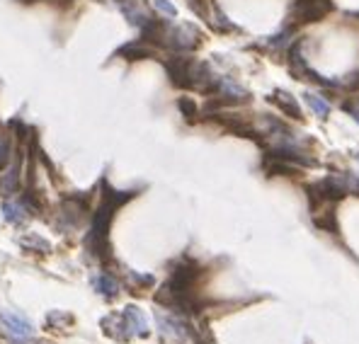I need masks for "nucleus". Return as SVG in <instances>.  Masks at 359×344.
Masks as SVG:
<instances>
[{"instance_id":"f257e3e1","label":"nucleus","mask_w":359,"mask_h":344,"mask_svg":"<svg viewBox=\"0 0 359 344\" xmlns=\"http://www.w3.org/2000/svg\"><path fill=\"white\" fill-rule=\"evenodd\" d=\"M139 192H121V189H114L107 184V179L100 182V204L95 209L93 216V226H90L88 233V247L95 257L107 259L109 257V226H112L114 214L121 209L124 204H129L131 199Z\"/></svg>"},{"instance_id":"f03ea898","label":"nucleus","mask_w":359,"mask_h":344,"mask_svg":"<svg viewBox=\"0 0 359 344\" xmlns=\"http://www.w3.org/2000/svg\"><path fill=\"white\" fill-rule=\"evenodd\" d=\"M204 41V34L197 25H175L168 22L165 36H163V51L165 54H192Z\"/></svg>"},{"instance_id":"7ed1b4c3","label":"nucleus","mask_w":359,"mask_h":344,"mask_svg":"<svg viewBox=\"0 0 359 344\" xmlns=\"http://www.w3.org/2000/svg\"><path fill=\"white\" fill-rule=\"evenodd\" d=\"M197 58L189 54H168L161 58L163 68H165V76L170 81L172 88L177 90H192V68Z\"/></svg>"},{"instance_id":"20e7f679","label":"nucleus","mask_w":359,"mask_h":344,"mask_svg":"<svg viewBox=\"0 0 359 344\" xmlns=\"http://www.w3.org/2000/svg\"><path fill=\"white\" fill-rule=\"evenodd\" d=\"M332 13V0H294L289 18L294 25H313Z\"/></svg>"},{"instance_id":"39448f33","label":"nucleus","mask_w":359,"mask_h":344,"mask_svg":"<svg viewBox=\"0 0 359 344\" xmlns=\"http://www.w3.org/2000/svg\"><path fill=\"white\" fill-rule=\"evenodd\" d=\"M0 322H3V330L8 332L13 340H27V337L34 335L32 322L20 313H10V310H5V313H0Z\"/></svg>"},{"instance_id":"423d86ee","label":"nucleus","mask_w":359,"mask_h":344,"mask_svg":"<svg viewBox=\"0 0 359 344\" xmlns=\"http://www.w3.org/2000/svg\"><path fill=\"white\" fill-rule=\"evenodd\" d=\"M121 327H126V337H146L149 335V320L144 310L136 305H126L121 313Z\"/></svg>"},{"instance_id":"0eeeda50","label":"nucleus","mask_w":359,"mask_h":344,"mask_svg":"<svg viewBox=\"0 0 359 344\" xmlns=\"http://www.w3.org/2000/svg\"><path fill=\"white\" fill-rule=\"evenodd\" d=\"M313 189L318 192L320 201H332V204H335V201H340V199H345V194H347L345 179L335 177V174H330V177L320 179V182H316Z\"/></svg>"},{"instance_id":"6e6552de","label":"nucleus","mask_w":359,"mask_h":344,"mask_svg":"<svg viewBox=\"0 0 359 344\" xmlns=\"http://www.w3.org/2000/svg\"><path fill=\"white\" fill-rule=\"evenodd\" d=\"M114 56L124 58V61H144V58H156L158 51L151 44H146L144 39H134V41H126L124 46H119L114 51Z\"/></svg>"},{"instance_id":"1a4fd4ad","label":"nucleus","mask_w":359,"mask_h":344,"mask_svg":"<svg viewBox=\"0 0 359 344\" xmlns=\"http://www.w3.org/2000/svg\"><path fill=\"white\" fill-rule=\"evenodd\" d=\"M269 102H272L274 107H277L282 114L292 116V119H297V121L304 119V114H301V107H299L297 97H294L292 92H287V90H274V92L269 95Z\"/></svg>"},{"instance_id":"9d476101","label":"nucleus","mask_w":359,"mask_h":344,"mask_svg":"<svg viewBox=\"0 0 359 344\" xmlns=\"http://www.w3.org/2000/svg\"><path fill=\"white\" fill-rule=\"evenodd\" d=\"M3 216H5V221L8 223H15V226H22L25 221H27V216H29V209H27V204L25 201H5L3 204Z\"/></svg>"},{"instance_id":"9b49d317","label":"nucleus","mask_w":359,"mask_h":344,"mask_svg":"<svg viewBox=\"0 0 359 344\" xmlns=\"http://www.w3.org/2000/svg\"><path fill=\"white\" fill-rule=\"evenodd\" d=\"M304 99H306V104L311 107V112L318 116V119H328V114H330V102H328V99H323L320 95H316V92H304Z\"/></svg>"},{"instance_id":"f8f14e48","label":"nucleus","mask_w":359,"mask_h":344,"mask_svg":"<svg viewBox=\"0 0 359 344\" xmlns=\"http://www.w3.org/2000/svg\"><path fill=\"white\" fill-rule=\"evenodd\" d=\"M207 18H209L211 27H214V29H219V32H236V29H238L233 22H231L229 18H226L224 13H221V8H219V5H214V8L209 10V15H207Z\"/></svg>"},{"instance_id":"ddd939ff","label":"nucleus","mask_w":359,"mask_h":344,"mask_svg":"<svg viewBox=\"0 0 359 344\" xmlns=\"http://www.w3.org/2000/svg\"><path fill=\"white\" fill-rule=\"evenodd\" d=\"M316 226H318L320 231H328L332 233V235H337L340 233V223H337V214H335V209H325L320 216H316Z\"/></svg>"},{"instance_id":"4468645a","label":"nucleus","mask_w":359,"mask_h":344,"mask_svg":"<svg viewBox=\"0 0 359 344\" xmlns=\"http://www.w3.org/2000/svg\"><path fill=\"white\" fill-rule=\"evenodd\" d=\"M93 284H95V291L97 294H102V296H117V291H119V284L114 282L109 274H97V277L93 279Z\"/></svg>"},{"instance_id":"2eb2a0df","label":"nucleus","mask_w":359,"mask_h":344,"mask_svg":"<svg viewBox=\"0 0 359 344\" xmlns=\"http://www.w3.org/2000/svg\"><path fill=\"white\" fill-rule=\"evenodd\" d=\"M158 322H161V332L163 335H172V337H184V330L180 327V322H175L172 317H165V315H158Z\"/></svg>"},{"instance_id":"dca6fc26","label":"nucleus","mask_w":359,"mask_h":344,"mask_svg":"<svg viewBox=\"0 0 359 344\" xmlns=\"http://www.w3.org/2000/svg\"><path fill=\"white\" fill-rule=\"evenodd\" d=\"M177 107H180V112H182L184 116H187L189 121L197 119L199 107H197V104H194V99H192V97H187V95H184V97H180V99H177Z\"/></svg>"},{"instance_id":"f3484780","label":"nucleus","mask_w":359,"mask_h":344,"mask_svg":"<svg viewBox=\"0 0 359 344\" xmlns=\"http://www.w3.org/2000/svg\"><path fill=\"white\" fill-rule=\"evenodd\" d=\"M153 8L168 20L177 18V8H175V3H170V0H153Z\"/></svg>"},{"instance_id":"a211bd4d","label":"nucleus","mask_w":359,"mask_h":344,"mask_svg":"<svg viewBox=\"0 0 359 344\" xmlns=\"http://www.w3.org/2000/svg\"><path fill=\"white\" fill-rule=\"evenodd\" d=\"M8 160H10V141L5 134H0V170L8 165Z\"/></svg>"},{"instance_id":"6ab92c4d","label":"nucleus","mask_w":359,"mask_h":344,"mask_svg":"<svg viewBox=\"0 0 359 344\" xmlns=\"http://www.w3.org/2000/svg\"><path fill=\"white\" fill-rule=\"evenodd\" d=\"M340 85L345 88V90H350V92H357V90H359V71L350 73V76H347L345 81L340 83Z\"/></svg>"},{"instance_id":"aec40b11","label":"nucleus","mask_w":359,"mask_h":344,"mask_svg":"<svg viewBox=\"0 0 359 344\" xmlns=\"http://www.w3.org/2000/svg\"><path fill=\"white\" fill-rule=\"evenodd\" d=\"M187 3H189V8H192L197 15H202V18H207V15H209L207 0H187Z\"/></svg>"},{"instance_id":"412c9836","label":"nucleus","mask_w":359,"mask_h":344,"mask_svg":"<svg viewBox=\"0 0 359 344\" xmlns=\"http://www.w3.org/2000/svg\"><path fill=\"white\" fill-rule=\"evenodd\" d=\"M15 3H22V5H32V3H36V0H15Z\"/></svg>"},{"instance_id":"4be33fe9","label":"nucleus","mask_w":359,"mask_h":344,"mask_svg":"<svg viewBox=\"0 0 359 344\" xmlns=\"http://www.w3.org/2000/svg\"><path fill=\"white\" fill-rule=\"evenodd\" d=\"M352 15H355V18H357V20H359V13H352Z\"/></svg>"},{"instance_id":"5701e85b","label":"nucleus","mask_w":359,"mask_h":344,"mask_svg":"<svg viewBox=\"0 0 359 344\" xmlns=\"http://www.w3.org/2000/svg\"><path fill=\"white\" fill-rule=\"evenodd\" d=\"M355 158H357V160H359V153H357V156H355Z\"/></svg>"}]
</instances>
